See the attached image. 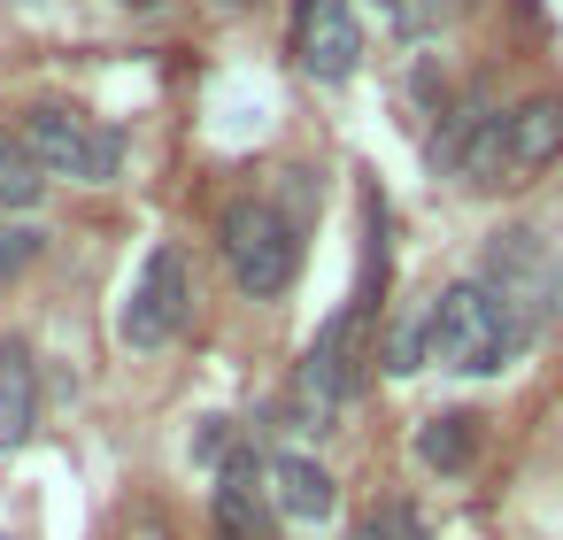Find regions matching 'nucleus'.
I'll use <instances>...</instances> for the list:
<instances>
[{
	"instance_id": "nucleus-1",
	"label": "nucleus",
	"mask_w": 563,
	"mask_h": 540,
	"mask_svg": "<svg viewBox=\"0 0 563 540\" xmlns=\"http://www.w3.org/2000/svg\"><path fill=\"white\" fill-rule=\"evenodd\" d=\"M532 348V332L471 278V286H448L424 317V363L440 371H501Z\"/></svg>"
},
{
	"instance_id": "nucleus-2",
	"label": "nucleus",
	"mask_w": 563,
	"mask_h": 540,
	"mask_svg": "<svg viewBox=\"0 0 563 540\" xmlns=\"http://www.w3.org/2000/svg\"><path fill=\"white\" fill-rule=\"evenodd\" d=\"M532 340L563 317V263L548 255V240L540 232H525V224H509V232H494L486 240V278H478Z\"/></svg>"
},
{
	"instance_id": "nucleus-3",
	"label": "nucleus",
	"mask_w": 563,
	"mask_h": 540,
	"mask_svg": "<svg viewBox=\"0 0 563 540\" xmlns=\"http://www.w3.org/2000/svg\"><path fill=\"white\" fill-rule=\"evenodd\" d=\"M24 155L47 170V178H78V186H109L124 170V140L109 124H93L86 109H32L24 117Z\"/></svg>"
},
{
	"instance_id": "nucleus-4",
	"label": "nucleus",
	"mask_w": 563,
	"mask_h": 540,
	"mask_svg": "<svg viewBox=\"0 0 563 540\" xmlns=\"http://www.w3.org/2000/svg\"><path fill=\"white\" fill-rule=\"evenodd\" d=\"M217 240H224L232 278H240L255 301L286 294V286H294V271H301V240H294V224H286L271 201H232V209H224V224H217Z\"/></svg>"
},
{
	"instance_id": "nucleus-5",
	"label": "nucleus",
	"mask_w": 563,
	"mask_h": 540,
	"mask_svg": "<svg viewBox=\"0 0 563 540\" xmlns=\"http://www.w3.org/2000/svg\"><path fill=\"white\" fill-rule=\"evenodd\" d=\"M186 309H194V271H186V255L163 240L147 263H140V278H132V301H124V317H117V332H124V348H170L178 340V324H186Z\"/></svg>"
},
{
	"instance_id": "nucleus-6",
	"label": "nucleus",
	"mask_w": 563,
	"mask_h": 540,
	"mask_svg": "<svg viewBox=\"0 0 563 540\" xmlns=\"http://www.w3.org/2000/svg\"><path fill=\"white\" fill-rule=\"evenodd\" d=\"M294 55H301V70H309L317 86L355 78L363 32H355V16H347V0H301V9H294Z\"/></svg>"
},
{
	"instance_id": "nucleus-7",
	"label": "nucleus",
	"mask_w": 563,
	"mask_h": 540,
	"mask_svg": "<svg viewBox=\"0 0 563 540\" xmlns=\"http://www.w3.org/2000/svg\"><path fill=\"white\" fill-rule=\"evenodd\" d=\"M555 155H563V93H532V101L509 117V132H501V170L532 178V170H548Z\"/></svg>"
},
{
	"instance_id": "nucleus-8",
	"label": "nucleus",
	"mask_w": 563,
	"mask_h": 540,
	"mask_svg": "<svg viewBox=\"0 0 563 540\" xmlns=\"http://www.w3.org/2000/svg\"><path fill=\"white\" fill-rule=\"evenodd\" d=\"M40 425V371L24 340H0V440H24Z\"/></svg>"
},
{
	"instance_id": "nucleus-9",
	"label": "nucleus",
	"mask_w": 563,
	"mask_h": 540,
	"mask_svg": "<svg viewBox=\"0 0 563 540\" xmlns=\"http://www.w3.org/2000/svg\"><path fill=\"white\" fill-rule=\"evenodd\" d=\"M217 532H224V540H271V502H263L247 455H240V463L224 471V486H217Z\"/></svg>"
},
{
	"instance_id": "nucleus-10",
	"label": "nucleus",
	"mask_w": 563,
	"mask_h": 540,
	"mask_svg": "<svg viewBox=\"0 0 563 540\" xmlns=\"http://www.w3.org/2000/svg\"><path fill=\"white\" fill-rule=\"evenodd\" d=\"M263 478H271V502H278L286 517H324V509H332V471L309 463V455H278Z\"/></svg>"
},
{
	"instance_id": "nucleus-11",
	"label": "nucleus",
	"mask_w": 563,
	"mask_h": 540,
	"mask_svg": "<svg viewBox=\"0 0 563 540\" xmlns=\"http://www.w3.org/2000/svg\"><path fill=\"white\" fill-rule=\"evenodd\" d=\"M417 455H424L432 471H463V463L478 455V425H471L463 409H448V417H424V432H417Z\"/></svg>"
},
{
	"instance_id": "nucleus-12",
	"label": "nucleus",
	"mask_w": 563,
	"mask_h": 540,
	"mask_svg": "<svg viewBox=\"0 0 563 540\" xmlns=\"http://www.w3.org/2000/svg\"><path fill=\"white\" fill-rule=\"evenodd\" d=\"M40 194H47V170L24 155V140H16V132H0V217H24Z\"/></svg>"
},
{
	"instance_id": "nucleus-13",
	"label": "nucleus",
	"mask_w": 563,
	"mask_h": 540,
	"mask_svg": "<svg viewBox=\"0 0 563 540\" xmlns=\"http://www.w3.org/2000/svg\"><path fill=\"white\" fill-rule=\"evenodd\" d=\"M463 9H471V0H386V16H394L409 40H432V32L463 24Z\"/></svg>"
},
{
	"instance_id": "nucleus-14",
	"label": "nucleus",
	"mask_w": 563,
	"mask_h": 540,
	"mask_svg": "<svg viewBox=\"0 0 563 540\" xmlns=\"http://www.w3.org/2000/svg\"><path fill=\"white\" fill-rule=\"evenodd\" d=\"M32 255H40V232H32V224H9V217H0V286H9L16 271H32Z\"/></svg>"
},
{
	"instance_id": "nucleus-15",
	"label": "nucleus",
	"mask_w": 563,
	"mask_h": 540,
	"mask_svg": "<svg viewBox=\"0 0 563 540\" xmlns=\"http://www.w3.org/2000/svg\"><path fill=\"white\" fill-rule=\"evenodd\" d=\"M355 540H424V525H417L401 502H386V509H371V517H363V532H355Z\"/></svg>"
},
{
	"instance_id": "nucleus-16",
	"label": "nucleus",
	"mask_w": 563,
	"mask_h": 540,
	"mask_svg": "<svg viewBox=\"0 0 563 540\" xmlns=\"http://www.w3.org/2000/svg\"><path fill=\"white\" fill-rule=\"evenodd\" d=\"M124 9H140V16H155V9H170V0H124Z\"/></svg>"
}]
</instances>
